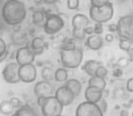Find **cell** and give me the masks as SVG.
<instances>
[{
  "mask_svg": "<svg viewBox=\"0 0 133 116\" xmlns=\"http://www.w3.org/2000/svg\"><path fill=\"white\" fill-rule=\"evenodd\" d=\"M48 97H37V104L38 107H41L43 105V103L45 102L46 99Z\"/></svg>",
  "mask_w": 133,
  "mask_h": 116,
  "instance_id": "f35d334b",
  "label": "cell"
},
{
  "mask_svg": "<svg viewBox=\"0 0 133 116\" xmlns=\"http://www.w3.org/2000/svg\"><path fill=\"white\" fill-rule=\"evenodd\" d=\"M103 44L104 39L101 37V35H96V34L89 36L85 42L86 47L90 50H94V51H98V50H101Z\"/></svg>",
  "mask_w": 133,
  "mask_h": 116,
  "instance_id": "9a60e30c",
  "label": "cell"
},
{
  "mask_svg": "<svg viewBox=\"0 0 133 116\" xmlns=\"http://www.w3.org/2000/svg\"><path fill=\"white\" fill-rule=\"evenodd\" d=\"M122 74H123L122 69L119 68V67H118L116 65V67H115V68L113 69V71H112L113 77H115V78H120L122 76Z\"/></svg>",
  "mask_w": 133,
  "mask_h": 116,
  "instance_id": "e575fe53",
  "label": "cell"
},
{
  "mask_svg": "<svg viewBox=\"0 0 133 116\" xmlns=\"http://www.w3.org/2000/svg\"><path fill=\"white\" fill-rule=\"evenodd\" d=\"M108 75V69L106 68L104 65H99V66L97 68L96 72H95V76H98V77L101 78H106Z\"/></svg>",
  "mask_w": 133,
  "mask_h": 116,
  "instance_id": "4316f807",
  "label": "cell"
},
{
  "mask_svg": "<svg viewBox=\"0 0 133 116\" xmlns=\"http://www.w3.org/2000/svg\"><path fill=\"white\" fill-rule=\"evenodd\" d=\"M20 25L17 27H14V31L11 35V40L13 42L14 45L16 46H19V47H22V46H26V41H28V38H26V35L22 32L19 28Z\"/></svg>",
  "mask_w": 133,
  "mask_h": 116,
  "instance_id": "2e32d148",
  "label": "cell"
},
{
  "mask_svg": "<svg viewBox=\"0 0 133 116\" xmlns=\"http://www.w3.org/2000/svg\"><path fill=\"white\" fill-rule=\"evenodd\" d=\"M65 19L61 14L51 13L46 16L43 29L46 35L54 36L58 34L65 28Z\"/></svg>",
  "mask_w": 133,
  "mask_h": 116,
  "instance_id": "5b68a950",
  "label": "cell"
},
{
  "mask_svg": "<svg viewBox=\"0 0 133 116\" xmlns=\"http://www.w3.org/2000/svg\"><path fill=\"white\" fill-rule=\"evenodd\" d=\"M131 116H133V111H132V113H131Z\"/></svg>",
  "mask_w": 133,
  "mask_h": 116,
  "instance_id": "f907efd6",
  "label": "cell"
},
{
  "mask_svg": "<svg viewBox=\"0 0 133 116\" xmlns=\"http://www.w3.org/2000/svg\"><path fill=\"white\" fill-rule=\"evenodd\" d=\"M2 2H3V0H0V4H1Z\"/></svg>",
  "mask_w": 133,
  "mask_h": 116,
  "instance_id": "c3c4849f",
  "label": "cell"
},
{
  "mask_svg": "<svg viewBox=\"0 0 133 116\" xmlns=\"http://www.w3.org/2000/svg\"><path fill=\"white\" fill-rule=\"evenodd\" d=\"M41 78L42 80L46 81H52L54 80V77H55V70H54L53 68L48 66H45L42 68L41 70Z\"/></svg>",
  "mask_w": 133,
  "mask_h": 116,
  "instance_id": "d4e9b609",
  "label": "cell"
},
{
  "mask_svg": "<svg viewBox=\"0 0 133 116\" xmlns=\"http://www.w3.org/2000/svg\"><path fill=\"white\" fill-rule=\"evenodd\" d=\"M33 91L36 97H50L55 94V88L50 81L42 80L36 83Z\"/></svg>",
  "mask_w": 133,
  "mask_h": 116,
  "instance_id": "4fadbf2b",
  "label": "cell"
},
{
  "mask_svg": "<svg viewBox=\"0 0 133 116\" xmlns=\"http://www.w3.org/2000/svg\"><path fill=\"white\" fill-rule=\"evenodd\" d=\"M15 114L17 116H39L37 112L29 105H23L20 108L15 111Z\"/></svg>",
  "mask_w": 133,
  "mask_h": 116,
  "instance_id": "7402d4cb",
  "label": "cell"
},
{
  "mask_svg": "<svg viewBox=\"0 0 133 116\" xmlns=\"http://www.w3.org/2000/svg\"><path fill=\"white\" fill-rule=\"evenodd\" d=\"M98 106L100 107V109L102 110V112L105 113L108 110V102H107V101H106V99L102 98V99L98 102Z\"/></svg>",
  "mask_w": 133,
  "mask_h": 116,
  "instance_id": "836d02e7",
  "label": "cell"
},
{
  "mask_svg": "<svg viewBox=\"0 0 133 116\" xmlns=\"http://www.w3.org/2000/svg\"><path fill=\"white\" fill-rule=\"evenodd\" d=\"M10 116H17V115H16L15 112H14V113H13V114H11V115H10Z\"/></svg>",
  "mask_w": 133,
  "mask_h": 116,
  "instance_id": "bcb514c9",
  "label": "cell"
},
{
  "mask_svg": "<svg viewBox=\"0 0 133 116\" xmlns=\"http://www.w3.org/2000/svg\"><path fill=\"white\" fill-rule=\"evenodd\" d=\"M131 4H132V6H133V0H131Z\"/></svg>",
  "mask_w": 133,
  "mask_h": 116,
  "instance_id": "681fc988",
  "label": "cell"
},
{
  "mask_svg": "<svg viewBox=\"0 0 133 116\" xmlns=\"http://www.w3.org/2000/svg\"><path fill=\"white\" fill-rule=\"evenodd\" d=\"M8 52V46L5 39L3 38L0 37V58L6 55Z\"/></svg>",
  "mask_w": 133,
  "mask_h": 116,
  "instance_id": "83f0119b",
  "label": "cell"
},
{
  "mask_svg": "<svg viewBox=\"0 0 133 116\" xmlns=\"http://www.w3.org/2000/svg\"><path fill=\"white\" fill-rule=\"evenodd\" d=\"M102 63L97 59H89V60L85 61L84 65L82 66V70L86 72L88 76L92 77V76H95L97 68Z\"/></svg>",
  "mask_w": 133,
  "mask_h": 116,
  "instance_id": "d6986e66",
  "label": "cell"
},
{
  "mask_svg": "<svg viewBox=\"0 0 133 116\" xmlns=\"http://www.w3.org/2000/svg\"><path fill=\"white\" fill-rule=\"evenodd\" d=\"M108 29H109V32H111V33H115V32H117V24H109L108 25Z\"/></svg>",
  "mask_w": 133,
  "mask_h": 116,
  "instance_id": "ab89813d",
  "label": "cell"
},
{
  "mask_svg": "<svg viewBox=\"0 0 133 116\" xmlns=\"http://www.w3.org/2000/svg\"><path fill=\"white\" fill-rule=\"evenodd\" d=\"M59 0H44V4L48 5V6H52V5H55L56 3L58 2Z\"/></svg>",
  "mask_w": 133,
  "mask_h": 116,
  "instance_id": "b9f144b4",
  "label": "cell"
},
{
  "mask_svg": "<svg viewBox=\"0 0 133 116\" xmlns=\"http://www.w3.org/2000/svg\"><path fill=\"white\" fill-rule=\"evenodd\" d=\"M34 3L36 5H41L44 3V0H34Z\"/></svg>",
  "mask_w": 133,
  "mask_h": 116,
  "instance_id": "ee69618b",
  "label": "cell"
},
{
  "mask_svg": "<svg viewBox=\"0 0 133 116\" xmlns=\"http://www.w3.org/2000/svg\"><path fill=\"white\" fill-rule=\"evenodd\" d=\"M84 97H85L86 101L98 103L103 98V90L97 88V87L88 85V87L85 89V91H84Z\"/></svg>",
  "mask_w": 133,
  "mask_h": 116,
  "instance_id": "5bb4252c",
  "label": "cell"
},
{
  "mask_svg": "<svg viewBox=\"0 0 133 116\" xmlns=\"http://www.w3.org/2000/svg\"><path fill=\"white\" fill-rule=\"evenodd\" d=\"M75 116H104V112L98 103L85 101L78 105Z\"/></svg>",
  "mask_w": 133,
  "mask_h": 116,
  "instance_id": "ba28073f",
  "label": "cell"
},
{
  "mask_svg": "<svg viewBox=\"0 0 133 116\" xmlns=\"http://www.w3.org/2000/svg\"><path fill=\"white\" fill-rule=\"evenodd\" d=\"M126 90L129 92H133V77L129 78L126 83Z\"/></svg>",
  "mask_w": 133,
  "mask_h": 116,
  "instance_id": "d590c367",
  "label": "cell"
},
{
  "mask_svg": "<svg viewBox=\"0 0 133 116\" xmlns=\"http://www.w3.org/2000/svg\"><path fill=\"white\" fill-rule=\"evenodd\" d=\"M90 25V19L82 13H78L73 16L71 19L72 26V37L77 40H83L86 39V33L84 31L88 26Z\"/></svg>",
  "mask_w": 133,
  "mask_h": 116,
  "instance_id": "277c9868",
  "label": "cell"
},
{
  "mask_svg": "<svg viewBox=\"0 0 133 116\" xmlns=\"http://www.w3.org/2000/svg\"><path fill=\"white\" fill-rule=\"evenodd\" d=\"M64 106L57 101L55 96L48 97L40 107L41 114L43 116H58L62 114Z\"/></svg>",
  "mask_w": 133,
  "mask_h": 116,
  "instance_id": "52a82bcc",
  "label": "cell"
},
{
  "mask_svg": "<svg viewBox=\"0 0 133 116\" xmlns=\"http://www.w3.org/2000/svg\"><path fill=\"white\" fill-rule=\"evenodd\" d=\"M116 33L119 39L133 42V15H125L118 19Z\"/></svg>",
  "mask_w": 133,
  "mask_h": 116,
  "instance_id": "8992f818",
  "label": "cell"
},
{
  "mask_svg": "<svg viewBox=\"0 0 133 116\" xmlns=\"http://www.w3.org/2000/svg\"><path fill=\"white\" fill-rule=\"evenodd\" d=\"M66 86H68L73 92L75 93L76 97L79 96L80 92L82 90V83L77 79H69L64 83Z\"/></svg>",
  "mask_w": 133,
  "mask_h": 116,
  "instance_id": "44dd1931",
  "label": "cell"
},
{
  "mask_svg": "<svg viewBox=\"0 0 133 116\" xmlns=\"http://www.w3.org/2000/svg\"><path fill=\"white\" fill-rule=\"evenodd\" d=\"M104 39H105L106 42L111 43L113 40H114V35H113V33H108V34H106L105 38H104Z\"/></svg>",
  "mask_w": 133,
  "mask_h": 116,
  "instance_id": "8d00e7d4",
  "label": "cell"
},
{
  "mask_svg": "<svg viewBox=\"0 0 133 116\" xmlns=\"http://www.w3.org/2000/svg\"><path fill=\"white\" fill-rule=\"evenodd\" d=\"M36 59V54L31 50L29 45L19 47L15 52V61L19 65H26L34 63Z\"/></svg>",
  "mask_w": 133,
  "mask_h": 116,
  "instance_id": "9c48e42d",
  "label": "cell"
},
{
  "mask_svg": "<svg viewBox=\"0 0 133 116\" xmlns=\"http://www.w3.org/2000/svg\"><path fill=\"white\" fill-rule=\"evenodd\" d=\"M19 67L20 66L16 61L8 62L4 67L2 70V77L6 83H8V84H17V83L20 82V79H19L18 75Z\"/></svg>",
  "mask_w": 133,
  "mask_h": 116,
  "instance_id": "30bf717a",
  "label": "cell"
},
{
  "mask_svg": "<svg viewBox=\"0 0 133 116\" xmlns=\"http://www.w3.org/2000/svg\"><path fill=\"white\" fill-rule=\"evenodd\" d=\"M132 44L133 42L125 39H119V41H118V47H119L120 50L125 52H128V53L130 51L131 48H132Z\"/></svg>",
  "mask_w": 133,
  "mask_h": 116,
  "instance_id": "484cf974",
  "label": "cell"
},
{
  "mask_svg": "<svg viewBox=\"0 0 133 116\" xmlns=\"http://www.w3.org/2000/svg\"><path fill=\"white\" fill-rule=\"evenodd\" d=\"M6 23L4 22V19L2 17V15H1V10H0V30L4 29V28L6 27Z\"/></svg>",
  "mask_w": 133,
  "mask_h": 116,
  "instance_id": "60d3db41",
  "label": "cell"
},
{
  "mask_svg": "<svg viewBox=\"0 0 133 116\" xmlns=\"http://www.w3.org/2000/svg\"><path fill=\"white\" fill-rule=\"evenodd\" d=\"M90 6L92 7H102L109 2V0H89Z\"/></svg>",
  "mask_w": 133,
  "mask_h": 116,
  "instance_id": "d6a6232c",
  "label": "cell"
},
{
  "mask_svg": "<svg viewBox=\"0 0 133 116\" xmlns=\"http://www.w3.org/2000/svg\"><path fill=\"white\" fill-rule=\"evenodd\" d=\"M93 29H94V34L96 35H102L104 31L103 24L102 23H95L93 26Z\"/></svg>",
  "mask_w": 133,
  "mask_h": 116,
  "instance_id": "4dcf8cb0",
  "label": "cell"
},
{
  "mask_svg": "<svg viewBox=\"0 0 133 116\" xmlns=\"http://www.w3.org/2000/svg\"><path fill=\"white\" fill-rule=\"evenodd\" d=\"M9 101H11L12 105L15 107L16 110H17V109H18V108H20L21 106H23V105H24V104H23V102H22V101H21V100L19 99V98H17V97H12Z\"/></svg>",
  "mask_w": 133,
  "mask_h": 116,
  "instance_id": "1f68e13d",
  "label": "cell"
},
{
  "mask_svg": "<svg viewBox=\"0 0 133 116\" xmlns=\"http://www.w3.org/2000/svg\"><path fill=\"white\" fill-rule=\"evenodd\" d=\"M129 60H130V59H128V58L121 57L117 60L116 65L118 67H119V68L124 69V68H126V67H128V65H129Z\"/></svg>",
  "mask_w": 133,
  "mask_h": 116,
  "instance_id": "f546056e",
  "label": "cell"
},
{
  "mask_svg": "<svg viewBox=\"0 0 133 116\" xmlns=\"http://www.w3.org/2000/svg\"><path fill=\"white\" fill-rule=\"evenodd\" d=\"M118 1H122L123 2V1H127V0H118Z\"/></svg>",
  "mask_w": 133,
  "mask_h": 116,
  "instance_id": "7dc6e473",
  "label": "cell"
},
{
  "mask_svg": "<svg viewBox=\"0 0 133 116\" xmlns=\"http://www.w3.org/2000/svg\"><path fill=\"white\" fill-rule=\"evenodd\" d=\"M60 61L62 67L68 70H75L81 66L83 61L84 54L81 48H62L59 51Z\"/></svg>",
  "mask_w": 133,
  "mask_h": 116,
  "instance_id": "7a4b0ae2",
  "label": "cell"
},
{
  "mask_svg": "<svg viewBox=\"0 0 133 116\" xmlns=\"http://www.w3.org/2000/svg\"><path fill=\"white\" fill-rule=\"evenodd\" d=\"M15 107L12 105L11 101L9 100H4L0 102V113L3 114V115L10 116L15 112Z\"/></svg>",
  "mask_w": 133,
  "mask_h": 116,
  "instance_id": "603a6c76",
  "label": "cell"
},
{
  "mask_svg": "<svg viewBox=\"0 0 133 116\" xmlns=\"http://www.w3.org/2000/svg\"><path fill=\"white\" fill-rule=\"evenodd\" d=\"M18 75L20 81L24 83H32L37 78V67L32 64L22 65L19 67Z\"/></svg>",
  "mask_w": 133,
  "mask_h": 116,
  "instance_id": "7c38bea8",
  "label": "cell"
},
{
  "mask_svg": "<svg viewBox=\"0 0 133 116\" xmlns=\"http://www.w3.org/2000/svg\"><path fill=\"white\" fill-rule=\"evenodd\" d=\"M84 31H85L86 35L87 36H90V35H93L94 34V29H93V27L92 26H88L87 28L84 29Z\"/></svg>",
  "mask_w": 133,
  "mask_h": 116,
  "instance_id": "74e56055",
  "label": "cell"
},
{
  "mask_svg": "<svg viewBox=\"0 0 133 116\" xmlns=\"http://www.w3.org/2000/svg\"><path fill=\"white\" fill-rule=\"evenodd\" d=\"M58 116H62V115H58Z\"/></svg>",
  "mask_w": 133,
  "mask_h": 116,
  "instance_id": "816d5d0a",
  "label": "cell"
},
{
  "mask_svg": "<svg viewBox=\"0 0 133 116\" xmlns=\"http://www.w3.org/2000/svg\"><path fill=\"white\" fill-rule=\"evenodd\" d=\"M119 116H129V112L126 110H122L119 112Z\"/></svg>",
  "mask_w": 133,
  "mask_h": 116,
  "instance_id": "7bdbcfd3",
  "label": "cell"
},
{
  "mask_svg": "<svg viewBox=\"0 0 133 116\" xmlns=\"http://www.w3.org/2000/svg\"><path fill=\"white\" fill-rule=\"evenodd\" d=\"M89 15L90 20L94 23H102L105 24L110 21L114 16V7L109 1L102 7L90 6L89 10Z\"/></svg>",
  "mask_w": 133,
  "mask_h": 116,
  "instance_id": "3957f363",
  "label": "cell"
},
{
  "mask_svg": "<svg viewBox=\"0 0 133 116\" xmlns=\"http://www.w3.org/2000/svg\"><path fill=\"white\" fill-rule=\"evenodd\" d=\"M46 45H48V43L41 37H34L29 43V47L34 51V53L36 54V56L41 55L44 52V50L46 47Z\"/></svg>",
  "mask_w": 133,
  "mask_h": 116,
  "instance_id": "ac0fdd59",
  "label": "cell"
},
{
  "mask_svg": "<svg viewBox=\"0 0 133 116\" xmlns=\"http://www.w3.org/2000/svg\"><path fill=\"white\" fill-rule=\"evenodd\" d=\"M54 80H55L57 82L59 83H63L66 82L68 80H69V72H68V69L64 68H57V70H55V77H54Z\"/></svg>",
  "mask_w": 133,
  "mask_h": 116,
  "instance_id": "cb8c5ba5",
  "label": "cell"
},
{
  "mask_svg": "<svg viewBox=\"0 0 133 116\" xmlns=\"http://www.w3.org/2000/svg\"><path fill=\"white\" fill-rule=\"evenodd\" d=\"M48 13L44 8H39V9H35L32 12L31 21L32 24L36 27H42L44 26L45 21L46 19Z\"/></svg>",
  "mask_w": 133,
  "mask_h": 116,
  "instance_id": "e0dca14e",
  "label": "cell"
},
{
  "mask_svg": "<svg viewBox=\"0 0 133 116\" xmlns=\"http://www.w3.org/2000/svg\"><path fill=\"white\" fill-rule=\"evenodd\" d=\"M88 85L89 86L97 87V88L100 89V90L104 91L106 87H107V81H106L105 78L92 76V77H89V81H88Z\"/></svg>",
  "mask_w": 133,
  "mask_h": 116,
  "instance_id": "ffe728a7",
  "label": "cell"
},
{
  "mask_svg": "<svg viewBox=\"0 0 133 116\" xmlns=\"http://www.w3.org/2000/svg\"><path fill=\"white\" fill-rule=\"evenodd\" d=\"M66 8L69 10H77L79 8V0H66Z\"/></svg>",
  "mask_w": 133,
  "mask_h": 116,
  "instance_id": "f1b7e54d",
  "label": "cell"
},
{
  "mask_svg": "<svg viewBox=\"0 0 133 116\" xmlns=\"http://www.w3.org/2000/svg\"><path fill=\"white\" fill-rule=\"evenodd\" d=\"M129 59L133 61V51H132V50H130V51L129 52Z\"/></svg>",
  "mask_w": 133,
  "mask_h": 116,
  "instance_id": "f6af8a7d",
  "label": "cell"
},
{
  "mask_svg": "<svg viewBox=\"0 0 133 116\" xmlns=\"http://www.w3.org/2000/svg\"><path fill=\"white\" fill-rule=\"evenodd\" d=\"M54 96L57 98V101L64 107L70 105L74 101L75 98H76V95H75L74 92L65 84L56 89Z\"/></svg>",
  "mask_w": 133,
  "mask_h": 116,
  "instance_id": "8fae6325",
  "label": "cell"
},
{
  "mask_svg": "<svg viewBox=\"0 0 133 116\" xmlns=\"http://www.w3.org/2000/svg\"><path fill=\"white\" fill-rule=\"evenodd\" d=\"M0 10L4 22L12 28L22 24L28 15L26 5L20 0H6L2 4Z\"/></svg>",
  "mask_w": 133,
  "mask_h": 116,
  "instance_id": "6da1fadb",
  "label": "cell"
}]
</instances>
